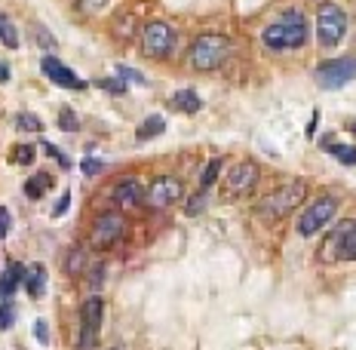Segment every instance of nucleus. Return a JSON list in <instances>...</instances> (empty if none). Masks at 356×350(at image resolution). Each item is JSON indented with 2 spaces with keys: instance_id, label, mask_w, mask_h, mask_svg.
<instances>
[{
  "instance_id": "bb28decb",
  "label": "nucleus",
  "mask_w": 356,
  "mask_h": 350,
  "mask_svg": "<svg viewBox=\"0 0 356 350\" xmlns=\"http://www.w3.org/2000/svg\"><path fill=\"white\" fill-rule=\"evenodd\" d=\"M58 126H62L65 132H77V126H80V123H77V117H74V111H71V108H65V111H62V117H58Z\"/></svg>"
},
{
  "instance_id": "2eb2a0df",
  "label": "nucleus",
  "mask_w": 356,
  "mask_h": 350,
  "mask_svg": "<svg viewBox=\"0 0 356 350\" xmlns=\"http://www.w3.org/2000/svg\"><path fill=\"white\" fill-rule=\"evenodd\" d=\"M22 286H25L34 298H40L43 289H47V267H43V264H28L25 267V277H22Z\"/></svg>"
},
{
  "instance_id": "cd10ccee",
  "label": "nucleus",
  "mask_w": 356,
  "mask_h": 350,
  "mask_svg": "<svg viewBox=\"0 0 356 350\" xmlns=\"http://www.w3.org/2000/svg\"><path fill=\"white\" fill-rule=\"evenodd\" d=\"M83 271V249H71L68 255V273H80Z\"/></svg>"
},
{
  "instance_id": "a878e982",
  "label": "nucleus",
  "mask_w": 356,
  "mask_h": 350,
  "mask_svg": "<svg viewBox=\"0 0 356 350\" xmlns=\"http://www.w3.org/2000/svg\"><path fill=\"white\" fill-rule=\"evenodd\" d=\"M13 319H16V308H13L10 301H3V304H0V332L10 329Z\"/></svg>"
},
{
  "instance_id": "c85d7f7f",
  "label": "nucleus",
  "mask_w": 356,
  "mask_h": 350,
  "mask_svg": "<svg viewBox=\"0 0 356 350\" xmlns=\"http://www.w3.org/2000/svg\"><path fill=\"white\" fill-rule=\"evenodd\" d=\"M99 86H102V89H108L111 95H123V93H126V83H120V80H117V77H108V80H102Z\"/></svg>"
},
{
  "instance_id": "9d476101",
  "label": "nucleus",
  "mask_w": 356,
  "mask_h": 350,
  "mask_svg": "<svg viewBox=\"0 0 356 350\" xmlns=\"http://www.w3.org/2000/svg\"><path fill=\"white\" fill-rule=\"evenodd\" d=\"M126 230V218L120 212H105L95 218L92 225V234H89V240H92L95 249H108V246H114L117 240L123 237Z\"/></svg>"
},
{
  "instance_id": "0eeeda50",
  "label": "nucleus",
  "mask_w": 356,
  "mask_h": 350,
  "mask_svg": "<svg viewBox=\"0 0 356 350\" xmlns=\"http://www.w3.org/2000/svg\"><path fill=\"white\" fill-rule=\"evenodd\" d=\"M335 212H338V200H335V197H320V200H314V203H310L307 209L298 215V234H301V237L320 234V230L329 225L332 218H335Z\"/></svg>"
},
{
  "instance_id": "aec40b11",
  "label": "nucleus",
  "mask_w": 356,
  "mask_h": 350,
  "mask_svg": "<svg viewBox=\"0 0 356 350\" xmlns=\"http://www.w3.org/2000/svg\"><path fill=\"white\" fill-rule=\"evenodd\" d=\"M49 184H53V182H49V175H47V173H37V175H31V178L25 182V197L40 200V197H43V191H47Z\"/></svg>"
},
{
  "instance_id": "f257e3e1",
  "label": "nucleus",
  "mask_w": 356,
  "mask_h": 350,
  "mask_svg": "<svg viewBox=\"0 0 356 350\" xmlns=\"http://www.w3.org/2000/svg\"><path fill=\"white\" fill-rule=\"evenodd\" d=\"M310 37L307 19L301 10H286L280 19H273L270 25L261 31V43L273 53H286V49H301Z\"/></svg>"
},
{
  "instance_id": "6ab92c4d",
  "label": "nucleus",
  "mask_w": 356,
  "mask_h": 350,
  "mask_svg": "<svg viewBox=\"0 0 356 350\" xmlns=\"http://www.w3.org/2000/svg\"><path fill=\"white\" fill-rule=\"evenodd\" d=\"M166 129V120H163L160 114H154V117H147V120L138 126V132H136V138L138 141H147V138H154V136H160V132Z\"/></svg>"
},
{
  "instance_id": "473e14b6",
  "label": "nucleus",
  "mask_w": 356,
  "mask_h": 350,
  "mask_svg": "<svg viewBox=\"0 0 356 350\" xmlns=\"http://www.w3.org/2000/svg\"><path fill=\"white\" fill-rule=\"evenodd\" d=\"M10 225H13L10 212H6V206H0V240H3V237L10 234Z\"/></svg>"
},
{
  "instance_id": "9b49d317",
  "label": "nucleus",
  "mask_w": 356,
  "mask_h": 350,
  "mask_svg": "<svg viewBox=\"0 0 356 350\" xmlns=\"http://www.w3.org/2000/svg\"><path fill=\"white\" fill-rule=\"evenodd\" d=\"M181 193H184V188H181V182H178L175 175H160V178H154L151 182L145 200H147L151 209H166V206H172V203L181 200Z\"/></svg>"
},
{
  "instance_id": "72a5a7b5",
  "label": "nucleus",
  "mask_w": 356,
  "mask_h": 350,
  "mask_svg": "<svg viewBox=\"0 0 356 350\" xmlns=\"http://www.w3.org/2000/svg\"><path fill=\"white\" fill-rule=\"evenodd\" d=\"M117 74H120L123 80H132V83H145V77H142V74H138V71H132V68H123V65H120V68H117Z\"/></svg>"
},
{
  "instance_id": "5701e85b",
  "label": "nucleus",
  "mask_w": 356,
  "mask_h": 350,
  "mask_svg": "<svg viewBox=\"0 0 356 350\" xmlns=\"http://www.w3.org/2000/svg\"><path fill=\"white\" fill-rule=\"evenodd\" d=\"M132 31H136V16H120L114 25V34L120 37V40H129Z\"/></svg>"
},
{
  "instance_id": "39448f33",
  "label": "nucleus",
  "mask_w": 356,
  "mask_h": 350,
  "mask_svg": "<svg viewBox=\"0 0 356 350\" xmlns=\"http://www.w3.org/2000/svg\"><path fill=\"white\" fill-rule=\"evenodd\" d=\"M325 262H356V221H338V228L329 234L323 249Z\"/></svg>"
},
{
  "instance_id": "7ed1b4c3",
  "label": "nucleus",
  "mask_w": 356,
  "mask_h": 350,
  "mask_svg": "<svg viewBox=\"0 0 356 350\" xmlns=\"http://www.w3.org/2000/svg\"><path fill=\"white\" fill-rule=\"evenodd\" d=\"M304 197H307V184L304 182L283 184V188L270 191L261 203H258V215L267 218V221H280V218H286L289 212L298 209V206L304 203Z\"/></svg>"
},
{
  "instance_id": "2f4dec72",
  "label": "nucleus",
  "mask_w": 356,
  "mask_h": 350,
  "mask_svg": "<svg viewBox=\"0 0 356 350\" xmlns=\"http://www.w3.org/2000/svg\"><path fill=\"white\" fill-rule=\"evenodd\" d=\"M203 203H206V191H200L197 197H191V203H188V215H197L200 209H203Z\"/></svg>"
},
{
  "instance_id": "412c9836",
  "label": "nucleus",
  "mask_w": 356,
  "mask_h": 350,
  "mask_svg": "<svg viewBox=\"0 0 356 350\" xmlns=\"http://www.w3.org/2000/svg\"><path fill=\"white\" fill-rule=\"evenodd\" d=\"M325 151L335 154L344 166H353L356 163V148H350V145H329V141H325Z\"/></svg>"
},
{
  "instance_id": "4be33fe9",
  "label": "nucleus",
  "mask_w": 356,
  "mask_h": 350,
  "mask_svg": "<svg viewBox=\"0 0 356 350\" xmlns=\"http://www.w3.org/2000/svg\"><path fill=\"white\" fill-rule=\"evenodd\" d=\"M218 173H221V160L215 157V160H209V166L203 169V175H200V188L209 191V188H212V182L218 178Z\"/></svg>"
},
{
  "instance_id": "6e6552de",
  "label": "nucleus",
  "mask_w": 356,
  "mask_h": 350,
  "mask_svg": "<svg viewBox=\"0 0 356 350\" xmlns=\"http://www.w3.org/2000/svg\"><path fill=\"white\" fill-rule=\"evenodd\" d=\"M102 317H105V301L99 295L86 298L83 308H80V350H92L95 338L102 329Z\"/></svg>"
},
{
  "instance_id": "dca6fc26",
  "label": "nucleus",
  "mask_w": 356,
  "mask_h": 350,
  "mask_svg": "<svg viewBox=\"0 0 356 350\" xmlns=\"http://www.w3.org/2000/svg\"><path fill=\"white\" fill-rule=\"evenodd\" d=\"M22 277H25V267H22V264H10L3 273H0V301H6V298L16 292Z\"/></svg>"
},
{
  "instance_id": "e433bc0d",
  "label": "nucleus",
  "mask_w": 356,
  "mask_h": 350,
  "mask_svg": "<svg viewBox=\"0 0 356 350\" xmlns=\"http://www.w3.org/2000/svg\"><path fill=\"white\" fill-rule=\"evenodd\" d=\"M99 280H105V267H102V264L92 267V273H89V286L95 289V286H99Z\"/></svg>"
},
{
  "instance_id": "7c9ffc66",
  "label": "nucleus",
  "mask_w": 356,
  "mask_h": 350,
  "mask_svg": "<svg viewBox=\"0 0 356 350\" xmlns=\"http://www.w3.org/2000/svg\"><path fill=\"white\" fill-rule=\"evenodd\" d=\"M43 148H47V154H49V157H56V160H58V166H62V169H71V160L65 157V154L58 151V148H53V145H49V141H47V145H43Z\"/></svg>"
},
{
  "instance_id": "1a4fd4ad",
  "label": "nucleus",
  "mask_w": 356,
  "mask_h": 350,
  "mask_svg": "<svg viewBox=\"0 0 356 350\" xmlns=\"http://www.w3.org/2000/svg\"><path fill=\"white\" fill-rule=\"evenodd\" d=\"M356 77V58L353 56H344V58H332L316 68V83L323 89H341L347 86L350 80Z\"/></svg>"
},
{
  "instance_id": "393cba45",
  "label": "nucleus",
  "mask_w": 356,
  "mask_h": 350,
  "mask_svg": "<svg viewBox=\"0 0 356 350\" xmlns=\"http://www.w3.org/2000/svg\"><path fill=\"white\" fill-rule=\"evenodd\" d=\"M16 126H19V129H22V132H40V129H43V123H40V120H37V117H34V114H19V120H16Z\"/></svg>"
},
{
  "instance_id": "58836bf2",
  "label": "nucleus",
  "mask_w": 356,
  "mask_h": 350,
  "mask_svg": "<svg viewBox=\"0 0 356 350\" xmlns=\"http://www.w3.org/2000/svg\"><path fill=\"white\" fill-rule=\"evenodd\" d=\"M6 80H10V68H6V65L0 62V83H6Z\"/></svg>"
},
{
  "instance_id": "20e7f679",
  "label": "nucleus",
  "mask_w": 356,
  "mask_h": 350,
  "mask_svg": "<svg viewBox=\"0 0 356 350\" xmlns=\"http://www.w3.org/2000/svg\"><path fill=\"white\" fill-rule=\"evenodd\" d=\"M175 49V28L169 22H147L142 28V53L147 58H169Z\"/></svg>"
},
{
  "instance_id": "b1692460",
  "label": "nucleus",
  "mask_w": 356,
  "mask_h": 350,
  "mask_svg": "<svg viewBox=\"0 0 356 350\" xmlns=\"http://www.w3.org/2000/svg\"><path fill=\"white\" fill-rule=\"evenodd\" d=\"M31 160H34V148L31 145H19L16 151H13V163H16V166H28Z\"/></svg>"
},
{
  "instance_id": "4c0bfd02",
  "label": "nucleus",
  "mask_w": 356,
  "mask_h": 350,
  "mask_svg": "<svg viewBox=\"0 0 356 350\" xmlns=\"http://www.w3.org/2000/svg\"><path fill=\"white\" fill-rule=\"evenodd\" d=\"M80 3H83V10L92 13V10H102V6H105L108 0H80Z\"/></svg>"
},
{
  "instance_id": "c756f323",
  "label": "nucleus",
  "mask_w": 356,
  "mask_h": 350,
  "mask_svg": "<svg viewBox=\"0 0 356 350\" xmlns=\"http://www.w3.org/2000/svg\"><path fill=\"white\" fill-rule=\"evenodd\" d=\"M80 169H83L86 175H95V173H102V169H105V163H102V160H92V157H86L83 163H80Z\"/></svg>"
},
{
  "instance_id": "f3484780",
  "label": "nucleus",
  "mask_w": 356,
  "mask_h": 350,
  "mask_svg": "<svg viewBox=\"0 0 356 350\" xmlns=\"http://www.w3.org/2000/svg\"><path fill=\"white\" fill-rule=\"evenodd\" d=\"M169 105L175 111H184V114H197V111L203 108V102H200V95L194 89H181V93H175L172 99H169Z\"/></svg>"
},
{
  "instance_id": "f03ea898",
  "label": "nucleus",
  "mask_w": 356,
  "mask_h": 350,
  "mask_svg": "<svg viewBox=\"0 0 356 350\" xmlns=\"http://www.w3.org/2000/svg\"><path fill=\"white\" fill-rule=\"evenodd\" d=\"M231 40H227L225 34H218V31H206V34H200L194 43H191V68L194 71H218L221 65L231 58Z\"/></svg>"
},
{
  "instance_id": "a211bd4d",
  "label": "nucleus",
  "mask_w": 356,
  "mask_h": 350,
  "mask_svg": "<svg viewBox=\"0 0 356 350\" xmlns=\"http://www.w3.org/2000/svg\"><path fill=\"white\" fill-rule=\"evenodd\" d=\"M0 43H3L6 49H19V31L6 13H0Z\"/></svg>"
},
{
  "instance_id": "4468645a",
  "label": "nucleus",
  "mask_w": 356,
  "mask_h": 350,
  "mask_svg": "<svg viewBox=\"0 0 356 350\" xmlns=\"http://www.w3.org/2000/svg\"><path fill=\"white\" fill-rule=\"evenodd\" d=\"M145 193L147 191L138 184V178H123L114 188V203L120 206V209H132V206H138L145 200Z\"/></svg>"
},
{
  "instance_id": "c9c22d12",
  "label": "nucleus",
  "mask_w": 356,
  "mask_h": 350,
  "mask_svg": "<svg viewBox=\"0 0 356 350\" xmlns=\"http://www.w3.org/2000/svg\"><path fill=\"white\" fill-rule=\"evenodd\" d=\"M68 206H71V193H62V200L56 203L53 215H56V218H58V215H65V212H68Z\"/></svg>"
},
{
  "instance_id": "423d86ee",
  "label": "nucleus",
  "mask_w": 356,
  "mask_h": 350,
  "mask_svg": "<svg viewBox=\"0 0 356 350\" xmlns=\"http://www.w3.org/2000/svg\"><path fill=\"white\" fill-rule=\"evenodd\" d=\"M347 34V16L335 3H325L316 16V40L320 47H338Z\"/></svg>"
},
{
  "instance_id": "f704fd0d",
  "label": "nucleus",
  "mask_w": 356,
  "mask_h": 350,
  "mask_svg": "<svg viewBox=\"0 0 356 350\" xmlns=\"http://www.w3.org/2000/svg\"><path fill=\"white\" fill-rule=\"evenodd\" d=\"M34 335H37V341H40V344H49V329H47V323H43V319L34 326Z\"/></svg>"
},
{
  "instance_id": "ea45409f",
  "label": "nucleus",
  "mask_w": 356,
  "mask_h": 350,
  "mask_svg": "<svg viewBox=\"0 0 356 350\" xmlns=\"http://www.w3.org/2000/svg\"><path fill=\"white\" fill-rule=\"evenodd\" d=\"M353 136H356V120H353Z\"/></svg>"
},
{
  "instance_id": "ddd939ff",
  "label": "nucleus",
  "mask_w": 356,
  "mask_h": 350,
  "mask_svg": "<svg viewBox=\"0 0 356 350\" xmlns=\"http://www.w3.org/2000/svg\"><path fill=\"white\" fill-rule=\"evenodd\" d=\"M40 68H43V74H47L49 80H53V83H58L62 89H86V80L77 77L68 65L58 62V58H53V56H43L40 58Z\"/></svg>"
},
{
  "instance_id": "f8f14e48",
  "label": "nucleus",
  "mask_w": 356,
  "mask_h": 350,
  "mask_svg": "<svg viewBox=\"0 0 356 350\" xmlns=\"http://www.w3.org/2000/svg\"><path fill=\"white\" fill-rule=\"evenodd\" d=\"M255 184H258V166L255 163H249V160L231 166V173H227V178H225L227 197H243V193H249Z\"/></svg>"
}]
</instances>
